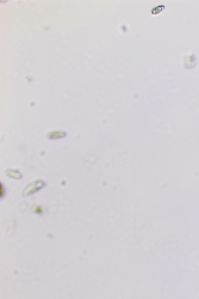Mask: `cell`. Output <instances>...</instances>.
Listing matches in <instances>:
<instances>
[{
	"label": "cell",
	"instance_id": "7a4b0ae2",
	"mask_svg": "<svg viewBox=\"0 0 199 299\" xmlns=\"http://www.w3.org/2000/svg\"><path fill=\"white\" fill-rule=\"evenodd\" d=\"M66 133L64 132H54L49 133L48 134L47 137L49 139H58L61 138H63L66 136Z\"/></svg>",
	"mask_w": 199,
	"mask_h": 299
},
{
	"label": "cell",
	"instance_id": "277c9868",
	"mask_svg": "<svg viewBox=\"0 0 199 299\" xmlns=\"http://www.w3.org/2000/svg\"><path fill=\"white\" fill-rule=\"evenodd\" d=\"M5 193V187H4L3 185H2V183H1V198H3L4 197V194Z\"/></svg>",
	"mask_w": 199,
	"mask_h": 299
},
{
	"label": "cell",
	"instance_id": "6da1fadb",
	"mask_svg": "<svg viewBox=\"0 0 199 299\" xmlns=\"http://www.w3.org/2000/svg\"><path fill=\"white\" fill-rule=\"evenodd\" d=\"M46 185V183L44 182L42 180H37L35 181L34 182L30 183L29 185L27 186V187L23 191V196L27 197L29 196H31L37 192H38L42 188L45 187Z\"/></svg>",
	"mask_w": 199,
	"mask_h": 299
},
{
	"label": "cell",
	"instance_id": "3957f363",
	"mask_svg": "<svg viewBox=\"0 0 199 299\" xmlns=\"http://www.w3.org/2000/svg\"><path fill=\"white\" fill-rule=\"evenodd\" d=\"M7 176L11 177V178H15V179H20V178H21V177H22V175L20 174L19 172H17L16 170H9L7 171Z\"/></svg>",
	"mask_w": 199,
	"mask_h": 299
}]
</instances>
